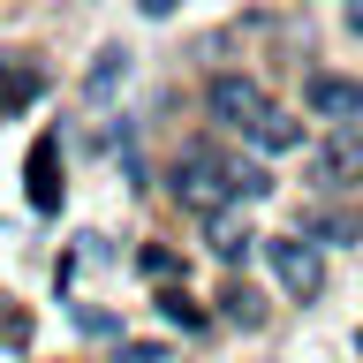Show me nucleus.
Masks as SVG:
<instances>
[{"label": "nucleus", "mask_w": 363, "mask_h": 363, "mask_svg": "<svg viewBox=\"0 0 363 363\" xmlns=\"http://www.w3.org/2000/svg\"><path fill=\"white\" fill-rule=\"evenodd\" d=\"M159 318H167V325H182V333H204V311H197V295H189V288H174V280L159 288Z\"/></svg>", "instance_id": "12"}, {"label": "nucleus", "mask_w": 363, "mask_h": 363, "mask_svg": "<svg viewBox=\"0 0 363 363\" xmlns=\"http://www.w3.org/2000/svg\"><path fill=\"white\" fill-rule=\"evenodd\" d=\"M303 106H311L318 121H356L363 113V84L356 76H311V84H303Z\"/></svg>", "instance_id": "6"}, {"label": "nucleus", "mask_w": 363, "mask_h": 363, "mask_svg": "<svg viewBox=\"0 0 363 363\" xmlns=\"http://www.w3.org/2000/svg\"><path fill=\"white\" fill-rule=\"evenodd\" d=\"M23 197H30V212H61V136H53V129L30 136V159H23Z\"/></svg>", "instance_id": "4"}, {"label": "nucleus", "mask_w": 363, "mask_h": 363, "mask_svg": "<svg viewBox=\"0 0 363 363\" xmlns=\"http://www.w3.org/2000/svg\"><path fill=\"white\" fill-rule=\"evenodd\" d=\"M220 318H235V325H265V295L250 288V280H227V288H220Z\"/></svg>", "instance_id": "11"}, {"label": "nucleus", "mask_w": 363, "mask_h": 363, "mask_svg": "<svg viewBox=\"0 0 363 363\" xmlns=\"http://www.w3.org/2000/svg\"><path fill=\"white\" fill-rule=\"evenodd\" d=\"M167 189H174V204L182 212H197V220H220L227 212V159L212 152V144H189V152L174 159V174H167Z\"/></svg>", "instance_id": "1"}, {"label": "nucleus", "mask_w": 363, "mask_h": 363, "mask_svg": "<svg viewBox=\"0 0 363 363\" xmlns=\"http://www.w3.org/2000/svg\"><path fill=\"white\" fill-rule=\"evenodd\" d=\"M136 265H144V280H159V288H167V280L182 272V257H174L167 242H144V250H136Z\"/></svg>", "instance_id": "15"}, {"label": "nucleus", "mask_w": 363, "mask_h": 363, "mask_svg": "<svg viewBox=\"0 0 363 363\" xmlns=\"http://www.w3.org/2000/svg\"><path fill=\"white\" fill-rule=\"evenodd\" d=\"M121 76H129V53H121V45H106V53H99V61H91V76H84V91H91V99H106V91L121 84Z\"/></svg>", "instance_id": "14"}, {"label": "nucleus", "mask_w": 363, "mask_h": 363, "mask_svg": "<svg viewBox=\"0 0 363 363\" xmlns=\"http://www.w3.org/2000/svg\"><path fill=\"white\" fill-rule=\"evenodd\" d=\"M265 257H272V272H280L288 295H318V288H325V257H318V242H303V235L265 242Z\"/></svg>", "instance_id": "3"}, {"label": "nucleus", "mask_w": 363, "mask_h": 363, "mask_svg": "<svg viewBox=\"0 0 363 363\" xmlns=\"http://www.w3.org/2000/svg\"><path fill=\"white\" fill-rule=\"evenodd\" d=\"M68 318H76L84 333H121V318H113V311H99V303H68Z\"/></svg>", "instance_id": "16"}, {"label": "nucleus", "mask_w": 363, "mask_h": 363, "mask_svg": "<svg viewBox=\"0 0 363 363\" xmlns=\"http://www.w3.org/2000/svg\"><path fill=\"white\" fill-rule=\"evenodd\" d=\"M295 235H303V242H333V250H348V242H363V220L348 212V204H311Z\"/></svg>", "instance_id": "7"}, {"label": "nucleus", "mask_w": 363, "mask_h": 363, "mask_svg": "<svg viewBox=\"0 0 363 363\" xmlns=\"http://www.w3.org/2000/svg\"><path fill=\"white\" fill-rule=\"evenodd\" d=\"M227 189L242 204H257V197H272L280 182H272V167H257V159H227Z\"/></svg>", "instance_id": "10"}, {"label": "nucleus", "mask_w": 363, "mask_h": 363, "mask_svg": "<svg viewBox=\"0 0 363 363\" xmlns=\"http://www.w3.org/2000/svg\"><path fill=\"white\" fill-rule=\"evenodd\" d=\"M45 91V76L30 61H16V53H0V113H23L30 99Z\"/></svg>", "instance_id": "8"}, {"label": "nucleus", "mask_w": 363, "mask_h": 363, "mask_svg": "<svg viewBox=\"0 0 363 363\" xmlns=\"http://www.w3.org/2000/svg\"><path fill=\"white\" fill-rule=\"evenodd\" d=\"M113 363H167V348H152V340H121V356Z\"/></svg>", "instance_id": "17"}, {"label": "nucleus", "mask_w": 363, "mask_h": 363, "mask_svg": "<svg viewBox=\"0 0 363 363\" xmlns=\"http://www.w3.org/2000/svg\"><path fill=\"white\" fill-rule=\"evenodd\" d=\"M356 348H363V333H356Z\"/></svg>", "instance_id": "21"}, {"label": "nucleus", "mask_w": 363, "mask_h": 363, "mask_svg": "<svg viewBox=\"0 0 363 363\" xmlns=\"http://www.w3.org/2000/svg\"><path fill=\"white\" fill-rule=\"evenodd\" d=\"M348 30H356V38H363V0H356V8H348Z\"/></svg>", "instance_id": "20"}, {"label": "nucleus", "mask_w": 363, "mask_h": 363, "mask_svg": "<svg viewBox=\"0 0 363 363\" xmlns=\"http://www.w3.org/2000/svg\"><path fill=\"white\" fill-rule=\"evenodd\" d=\"M250 144H257V152H303V121H295V113H265V121L250 129Z\"/></svg>", "instance_id": "9"}, {"label": "nucleus", "mask_w": 363, "mask_h": 363, "mask_svg": "<svg viewBox=\"0 0 363 363\" xmlns=\"http://www.w3.org/2000/svg\"><path fill=\"white\" fill-rule=\"evenodd\" d=\"M204 106H212V121H220V129H257V121H265V91L250 84V76H212V84H204Z\"/></svg>", "instance_id": "2"}, {"label": "nucleus", "mask_w": 363, "mask_h": 363, "mask_svg": "<svg viewBox=\"0 0 363 363\" xmlns=\"http://www.w3.org/2000/svg\"><path fill=\"white\" fill-rule=\"evenodd\" d=\"M356 174H363V129H340L333 144L311 152V182H318V189H348Z\"/></svg>", "instance_id": "5"}, {"label": "nucleus", "mask_w": 363, "mask_h": 363, "mask_svg": "<svg viewBox=\"0 0 363 363\" xmlns=\"http://www.w3.org/2000/svg\"><path fill=\"white\" fill-rule=\"evenodd\" d=\"M0 340H8V348H23V340H30V318H23V311H0Z\"/></svg>", "instance_id": "18"}, {"label": "nucleus", "mask_w": 363, "mask_h": 363, "mask_svg": "<svg viewBox=\"0 0 363 363\" xmlns=\"http://www.w3.org/2000/svg\"><path fill=\"white\" fill-rule=\"evenodd\" d=\"M204 227H212V257H220V265H242L250 242H257V235H250V227H235L227 212H220V220H204Z\"/></svg>", "instance_id": "13"}, {"label": "nucleus", "mask_w": 363, "mask_h": 363, "mask_svg": "<svg viewBox=\"0 0 363 363\" xmlns=\"http://www.w3.org/2000/svg\"><path fill=\"white\" fill-rule=\"evenodd\" d=\"M136 8H144V16H174V0H136Z\"/></svg>", "instance_id": "19"}]
</instances>
